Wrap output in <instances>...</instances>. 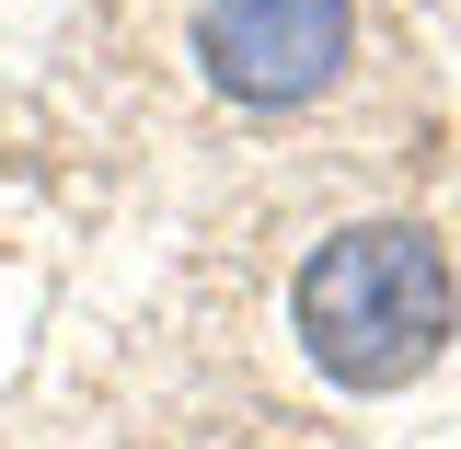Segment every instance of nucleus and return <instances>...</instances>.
<instances>
[{"label": "nucleus", "instance_id": "f257e3e1", "mask_svg": "<svg viewBox=\"0 0 461 449\" xmlns=\"http://www.w3.org/2000/svg\"><path fill=\"white\" fill-rule=\"evenodd\" d=\"M461 288L415 220H357L300 265V346L335 392H403L450 357Z\"/></svg>", "mask_w": 461, "mask_h": 449}, {"label": "nucleus", "instance_id": "f03ea898", "mask_svg": "<svg viewBox=\"0 0 461 449\" xmlns=\"http://www.w3.org/2000/svg\"><path fill=\"white\" fill-rule=\"evenodd\" d=\"M357 58V0H196V69L242 115L323 104Z\"/></svg>", "mask_w": 461, "mask_h": 449}]
</instances>
